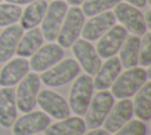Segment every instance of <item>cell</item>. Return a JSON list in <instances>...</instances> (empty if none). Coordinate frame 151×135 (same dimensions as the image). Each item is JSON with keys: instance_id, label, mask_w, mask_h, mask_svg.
I'll list each match as a JSON object with an SVG mask.
<instances>
[{"instance_id": "6da1fadb", "label": "cell", "mask_w": 151, "mask_h": 135, "mask_svg": "<svg viewBox=\"0 0 151 135\" xmlns=\"http://www.w3.org/2000/svg\"><path fill=\"white\" fill-rule=\"evenodd\" d=\"M150 70L143 68H130L119 73L111 85V94L114 98L124 99L133 96L149 79Z\"/></svg>"}, {"instance_id": "7a4b0ae2", "label": "cell", "mask_w": 151, "mask_h": 135, "mask_svg": "<svg viewBox=\"0 0 151 135\" xmlns=\"http://www.w3.org/2000/svg\"><path fill=\"white\" fill-rule=\"evenodd\" d=\"M80 72V66L77 60L72 58H66L58 62L52 68L47 69L41 73L40 82H42L46 86H61L71 81H73Z\"/></svg>"}, {"instance_id": "3957f363", "label": "cell", "mask_w": 151, "mask_h": 135, "mask_svg": "<svg viewBox=\"0 0 151 135\" xmlns=\"http://www.w3.org/2000/svg\"><path fill=\"white\" fill-rule=\"evenodd\" d=\"M93 94V79L90 75L84 73L76 78L71 86L68 96V107L76 115H85Z\"/></svg>"}, {"instance_id": "277c9868", "label": "cell", "mask_w": 151, "mask_h": 135, "mask_svg": "<svg viewBox=\"0 0 151 135\" xmlns=\"http://www.w3.org/2000/svg\"><path fill=\"white\" fill-rule=\"evenodd\" d=\"M114 104V97L107 90H99L91 98L88 108L85 112V124L86 128L96 129L99 128L107 114L110 112L112 105Z\"/></svg>"}, {"instance_id": "5b68a950", "label": "cell", "mask_w": 151, "mask_h": 135, "mask_svg": "<svg viewBox=\"0 0 151 135\" xmlns=\"http://www.w3.org/2000/svg\"><path fill=\"white\" fill-rule=\"evenodd\" d=\"M84 22L85 15L79 7L73 6L70 9H67L57 37L58 45L63 49L70 47L79 38Z\"/></svg>"}, {"instance_id": "8992f818", "label": "cell", "mask_w": 151, "mask_h": 135, "mask_svg": "<svg viewBox=\"0 0 151 135\" xmlns=\"http://www.w3.org/2000/svg\"><path fill=\"white\" fill-rule=\"evenodd\" d=\"M40 89V77L35 72H28L20 82L15 91V102L19 111L26 114L33 110L37 104V96Z\"/></svg>"}, {"instance_id": "52a82bcc", "label": "cell", "mask_w": 151, "mask_h": 135, "mask_svg": "<svg viewBox=\"0 0 151 135\" xmlns=\"http://www.w3.org/2000/svg\"><path fill=\"white\" fill-rule=\"evenodd\" d=\"M113 14L116 20H118L123 25L126 32H130L133 36L139 37L147 31L142 12L137 7L131 6L127 2H118L114 6Z\"/></svg>"}, {"instance_id": "ba28073f", "label": "cell", "mask_w": 151, "mask_h": 135, "mask_svg": "<svg viewBox=\"0 0 151 135\" xmlns=\"http://www.w3.org/2000/svg\"><path fill=\"white\" fill-rule=\"evenodd\" d=\"M66 12H67V5L63 0H54L47 6V11L41 21V28H40L42 37L46 40L53 41L57 39Z\"/></svg>"}, {"instance_id": "9c48e42d", "label": "cell", "mask_w": 151, "mask_h": 135, "mask_svg": "<svg viewBox=\"0 0 151 135\" xmlns=\"http://www.w3.org/2000/svg\"><path fill=\"white\" fill-rule=\"evenodd\" d=\"M51 123V118L44 111H29L20 116L12 124L13 135H35L44 131Z\"/></svg>"}, {"instance_id": "30bf717a", "label": "cell", "mask_w": 151, "mask_h": 135, "mask_svg": "<svg viewBox=\"0 0 151 135\" xmlns=\"http://www.w3.org/2000/svg\"><path fill=\"white\" fill-rule=\"evenodd\" d=\"M37 103L41 110L55 120H63L70 116V107L66 99L53 90L44 89L38 92Z\"/></svg>"}, {"instance_id": "8fae6325", "label": "cell", "mask_w": 151, "mask_h": 135, "mask_svg": "<svg viewBox=\"0 0 151 135\" xmlns=\"http://www.w3.org/2000/svg\"><path fill=\"white\" fill-rule=\"evenodd\" d=\"M71 47L79 66L83 68L87 75L94 76L101 65V58L98 56L94 46L85 39H77Z\"/></svg>"}, {"instance_id": "7c38bea8", "label": "cell", "mask_w": 151, "mask_h": 135, "mask_svg": "<svg viewBox=\"0 0 151 135\" xmlns=\"http://www.w3.org/2000/svg\"><path fill=\"white\" fill-rule=\"evenodd\" d=\"M64 57V50L61 46L54 43L40 46L29 59V69L34 72H44L47 69L55 65Z\"/></svg>"}, {"instance_id": "4fadbf2b", "label": "cell", "mask_w": 151, "mask_h": 135, "mask_svg": "<svg viewBox=\"0 0 151 135\" xmlns=\"http://www.w3.org/2000/svg\"><path fill=\"white\" fill-rule=\"evenodd\" d=\"M126 37L127 32L122 25H113L98 40L96 46L98 56L105 59L116 56V53H118V51L120 50Z\"/></svg>"}, {"instance_id": "5bb4252c", "label": "cell", "mask_w": 151, "mask_h": 135, "mask_svg": "<svg viewBox=\"0 0 151 135\" xmlns=\"http://www.w3.org/2000/svg\"><path fill=\"white\" fill-rule=\"evenodd\" d=\"M113 25H116V18L113 12L105 11L97 15H93L88 21L84 22L80 34L83 36V39L87 41L97 40Z\"/></svg>"}, {"instance_id": "9a60e30c", "label": "cell", "mask_w": 151, "mask_h": 135, "mask_svg": "<svg viewBox=\"0 0 151 135\" xmlns=\"http://www.w3.org/2000/svg\"><path fill=\"white\" fill-rule=\"evenodd\" d=\"M132 102L129 98L119 99L116 104L112 105L110 112L104 120V129L107 133H116L132 118Z\"/></svg>"}, {"instance_id": "2e32d148", "label": "cell", "mask_w": 151, "mask_h": 135, "mask_svg": "<svg viewBox=\"0 0 151 135\" xmlns=\"http://www.w3.org/2000/svg\"><path fill=\"white\" fill-rule=\"evenodd\" d=\"M120 72L122 64L119 62V58L116 56L107 58L94 75L93 88L97 90H107L109 88H111L112 83L116 81Z\"/></svg>"}, {"instance_id": "e0dca14e", "label": "cell", "mask_w": 151, "mask_h": 135, "mask_svg": "<svg viewBox=\"0 0 151 135\" xmlns=\"http://www.w3.org/2000/svg\"><path fill=\"white\" fill-rule=\"evenodd\" d=\"M29 71L28 60L18 57L8 60V63L0 70V85L13 86L18 84Z\"/></svg>"}, {"instance_id": "ac0fdd59", "label": "cell", "mask_w": 151, "mask_h": 135, "mask_svg": "<svg viewBox=\"0 0 151 135\" xmlns=\"http://www.w3.org/2000/svg\"><path fill=\"white\" fill-rule=\"evenodd\" d=\"M18 116V108L15 102V91L12 86H4L0 89V126L9 128Z\"/></svg>"}, {"instance_id": "d6986e66", "label": "cell", "mask_w": 151, "mask_h": 135, "mask_svg": "<svg viewBox=\"0 0 151 135\" xmlns=\"http://www.w3.org/2000/svg\"><path fill=\"white\" fill-rule=\"evenodd\" d=\"M24 34L20 25H9L0 34V63L9 60L15 53L18 43Z\"/></svg>"}, {"instance_id": "ffe728a7", "label": "cell", "mask_w": 151, "mask_h": 135, "mask_svg": "<svg viewBox=\"0 0 151 135\" xmlns=\"http://www.w3.org/2000/svg\"><path fill=\"white\" fill-rule=\"evenodd\" d=\"M44 131L45 135H83L86 131V124L79 116H68L50 124Z\"/></svg>"}, {"instance_id": "44dd1931", "label": "cell", "mask_w": 151, "mask_h": 135, "mask_svg": "<svg viewBox=\"0 0 151 135\" xmlns=\"http://www.w3.org/2000/svg\"><path fill=\"white\" fill-rule=\"evenodd\" d=\"M134 95L132 103L133 114L138 120L147 122L151 118V82L146 81Z\"/></svg>"}, {"instance_id": "7402d4cb", "label": "cell", "mask_w": 151, "mask_h": 135, "mask_svg": "<svg viewBox=\"0 0 151 135\" xmlns=\"http://www.w3.org/2000/svg\"><path fill=\"white\" fill-rule=\"evenodd\" d=\"M47 2L45 0H35L21 12L20 15V26L22 30H29L37 27L44 19L47 11Z\"/></svg>"}, {"instance_id": "603a6c76", "label": "cell", "mask_w": 151, "mask_h": 135, "mask_svg": "<svg viewBox=\"0 0 151 135\" xmlns=\"http://www.w3.org/2000/svg\"><path fill=\"white\" fill-rule=\"evenodd\" d=\"M44 41V37L41 33V30L38 27H33L27 30V32L25 34L21 36L15 53L18 54V57H31L41 45Z\"/></svg>"}, {"instance_id": "cb8c5ba5", "label": "cell", "mask_w": 151, "mask_h": 135, "mask_svg": "<svg viewBox=\"0 0 151 135\" xmlns=\"http://www.w3.org/2000/svg\"><path fill=\"white\" fill-rule=\"evenodd\" d=\"M140 39L137 36H129L125 38L119 52V62L122 66L125 69L134 68L138 65V56H139Z\"/></svg>"}, {"instance_id": "d4e9b609", "label": "cell", "mask_w": 151, "mask_h": 135, "mask_svg": "<svg viewBox=\"0 0 151 135\" xmlns=\"http://www.w3.org/2000/svg\"><path fill=\"white\" fill-rule=\"evenodd\" d=\"M118 2H120V0H85L81 12L85 17H93L114 7Z\"/></svg>"}, {"instance_id": "484cf974", "label": "cell", "mask_w": 151, "mask_h": 135, "mask_svg": "<svg viewBox=\"0 0 151 135\" xmlns=\"http://www.w3.org/2000/svg\"><path fill=\"white\" fill-rule=\"evenodd\" d=\"M21 7L13 4H0V27L17 22L21 15Z\"/></svg>"}, {"instance_id": "4316f807", "label": "cell", "mask_w": 151, "mask_h": 135, "mask_svg": "<svg viewBox=\"0 0 151 135\" xmlns=\"http://www.w3.org/2000/svg\"><path fill=\"white\" fill-rule=\"evenodd\" d=\"M138 64L143 68H149L151 65V33L145 32L143 34V39L140 41Z\"/></svg>"}, {"instance_id": "83f0119b", "label": "cell", "mask_w": 151, "mask_h": 135, "mask_svg": "<svg viewBox=\"0 0 151 135\" xmlns=\"http://www.w3.org/2000/svg\"><path fill=\"white\" fill-rule=\"evenodd\" d=\"M147 127L140 120H130L114 135H146Z\"/></svg>"}, {"instance_id": "f1b7e54d", "label": "cell", "mask_w": 151, "mask_h": 135, "mask_svg": "<svg viewBox=\"0 0 151 135\" xmlns=\"http://www.w3.org/2000/svg\"><path fill=\"white\" fill-rule=\"evenodd\" d=\"M126 2H129V5L131 6H134L137 8H143L146 6V0H125Z\"/></svg>"}, {"instance_id": "f546056e", "label": "cell", "mask_w": 151, "mask_h": 135, "mask_svg": "<svg viewBox=\"0 0 151 135\" xmlns=\"http://www.w3.org/2000/svg\"><path fill=\"white\" fill-rule=\"evenodd\" d=\"M83 135H109V133L105 130V129H99V128H96V129H92L87 133H84Z\"/></svg>"}, {"instance_id": "4dcf8cb0", "label": "cell", "mask_w": 151, "mask_h": 135, "mask_svg": "<svg viewBox=\"0 0 151 135\" xmlns=\"http://www.w3.org/2000/svg\"><path fill=\"white\" fill-rule=\"evenodd\" d=\"M6 2H8V4H13V5H26V4H31V2H33V1H35V0H5Z\"/></svg>"}, {"instance_id": "1f68e13d", "label": "cell", "mask_w": 151, "mask_h": 135, "mask_svg": "<svg viewBox=\"0 0 151 135\" xmlns=\"http://www.w3.org/2000/svg\"><path fill=\"white\" fill-rule=\"evenodd\" d=\"M151 11H147L146 14H145V18H144V21H145V25L147 27V30L151 28Z\"/></svg>"}, {"instance_id": "d6a6232c", "label": "cell", "mask_w": 151, "mask_h": 135, "mask_svg": "<svg viewBox=\"0 0 151 135\" xmlns=\"http://www.w3.org/2000/svg\"><path fill=\"white\" fill-rule=\"evenodd\" d=\"M85 0H67V2L72 6H78V5H81Z\"/></svg>"}, {"instance_id": "836d02e7", "label": "cell", "mask_w": 151, "mask_h": 135, "mask_svg": "<svg viewBox=\"0 0 151 135\" xmlns=\"http://www.w3.org/2000/svg\"><path fill=\"white\" fill-rule=\"evenodd\" d=\"M35 135H38V134H35Z\"/></svg>"}, {"instance_id": "e575fe53", "label": "cell", "mask_w": 151, "mask_h": 135, "mask_svg": "<svg viewBox=\"0 0 151 135\" xmlns=\"http://www.w3.org/2000/svg\"><path fill=\"white\" fill-rule=\"evenodd\" d=\"M0 1H1V0H0Z\"/></svg>"}]
</instances>
